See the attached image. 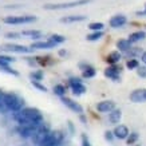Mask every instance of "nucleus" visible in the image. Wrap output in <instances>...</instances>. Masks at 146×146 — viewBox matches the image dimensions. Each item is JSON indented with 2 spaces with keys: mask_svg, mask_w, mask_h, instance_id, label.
<instances>
[{
  "mask_svg": "<svg viewBox=\"0 0 146 146\" xmlns=\"http://www.w3.org/2000/svg\"><path fill=\"white\" fill-rule=\"evenodd\" d=\"M13 118L20 125H40L43 122V114L35 107H26L16 111Z\"/></svg>",
  "mask_w": 146,
  "mask_h": 146,
  "instance_id": "f257e3e1",
  "label": "nucleus"
},
{
  "mask_svg": "<svg viewBox=\"0 0 146 146\" xmlns=\"http://www.w3.org/2000/svg\"><path fill=\"white\" fill-rule=\"evenodd\" d=\"M4 106L5 109L16 113V111H20L24 106V99L20 98L16 94H4Z\"/></svg>",
  "mask_w": 146,
  "mask_h": 146,
  "instance_id": "f03ea898",
  "label": "nucleus"
},
{
  "mask_svg": "<svg viewBox=\"0 0 146 146\" xmlns=\"http://www.w3.org/2000/svg\"><path fill=\"white\" fill-rule=\"evenodd\" d=\"M63 139V134L62 131L59 130H55V131H51L50 130L47 135L44 137V139L40 142L39 146H58Z\"/></svg>",
  "mask_w": 146,
  "mask_h": 146,
  "instance_id": "7ed1b4c3",
  "label": "nucleus"
},
{
  "mask_svg": "<svg viewBox=\"0 0 146 146\" xmlns=\"http://www.w3.org/2000/svg\"><path fill=\"white\" fill-rule=\"evenodd\" d=\"M5 24H28V23L36 22V16L32 15H24V16H7L3 19Z\"/></svg>",
  "mask_w": 146,
  "mask_h": 146,
  "instance_id": "20e7f679",
  "label": "nucleus"
},
{
  "mask_svg": "<svg viewBox=\"0 0 146 146\" xmlns=\"http://www.w3.org/2000/svg\"><path fill=\"white\" fill-rule=\"evenodd\" d=\"M91 0H75V1H70V3H60V4H44L43 8L44 9H66V8H72L76 5H83L90 3Z\"/></svg>",
  "mask_w": 146,
  "mask_h": 146,
  "instance_id": "39448f33",
  "label": "nucleus"
},
{
  "mask_svg": "<svg viewBox=\"0 0 146 146\" xmlns=\"http://www.w3.org/2000/svg\"><path fill=\"white\" fill-rule=\"evenodd\" d=\"M3 51H9V52H19V54H30L34 52L32 47H24V46L19 44H4L1 47Z\"/></svg>",
  "mask_w": 146,
  "mask_h": 146,
  "instance_id": "423d86ee",
  "label": "nucleus"
},
{
  "mask_svg": "<svg viewBox=\"0 0 146 146\" xmlns=\"http://www.w3.org/2000/svg\"><path fill=\"white\" fill-rule=\"evenodd\" d=\"M70 86L71 90H72V94L74 95H82V94L86 93V86L82 83V80L78 79V78H71L70 79Z\"/></svg>",
  "mask_w": 146,
  "mask_h": 146,
  "instance_id": "0eeeda50",
  "label": "nucleus"
},
{
  "mask_svg": "<svg viewBox=\"0 0 146 146\" xmlns=\"http://www.w3.org/2000/svg\"><path fill=\"white\" fill-rule=\"evenodd\" d=\"M121 71H122V67L117 66V64H111L110 67H107L105 70V75L107 78L113 79L114 82H118L119 80V75H121Z\"/></svg>",
  "mask_w": 146,
  "mask_h": 146,
  "instance_id": "6e6552de",
  "label": "nucleus"
},
{
  "mask_svg": "<svg viewBox=\"0 0 146 146\" xmlns=\"http://www.w3.org/2000/svg\"><path fill=\"white\" fill-rule=\"evenodd\" d=\"M62 102H63V105H64V106H67L70 110L75 111V113H78V114H82V113H83V107L80 106L79 103H76L75 101L70 99V98L62 97Z\"/></svg>",
  "mask_w": 146,
  "mask_h": 146,
  "instance_id": "1a4fd4ad",
  "label": "nucleus"
},
{
  "mask_svg": "<svg viewBox=\"0 0 146 146\" xmlns=\"http://www.w3.org/2000/svg\"><path fill=\"white\" fill-rule=\"evenodd\" d=\"M130 101L135 102V103H141V102H146V89H139L134 90L130 94Z\"/></svg>",
  "mask_w": 146,
  "mask_h": 146,
  "instance_id": "9d476101",
  "label": "nucleus"
},
{
  "mask_svg": "<svg viewBox=\"0 0 146 146\" xmlns=\"http://www.w3.org/2000/svg\"><path fill=\"white\" fill-rule=\"evenodd\" d=\"M114 109H115V103L113 101H103L97 105V110L101 111V113H110Z\"/></svg>",
  "mask_w": 146,
  "mask_h": 146,
  "instance_id": "9b49d317",
  "label": "nucleus"
},
{
  "mask_svg": "<svg viewBox=\"0 0 146 146\" xmlns=\"http://www.w3.org/2000/svg\"><path fill=\"white\" fill-rule=\"evenodd\" d=\"M126 22H127L126 16H123V15H115V16H113V18L110 19V27H113V28H119V27L125 26Z\"/></svg>",
  "mask_w": 146,
  "mask_h": 146,
  "instance_id": "f8f14e48",
  "label": "nucleus"
},
{
  "mask_svg": "<svg viewBox=\"0 0 146 146\" xmlns=\"http://www.w3.org/2000/svg\"><path fill=\"white\" fill-rule=\"evenodd\" d=\"M114 135L115 138H119V139H126V138L129 137V129L125 126V125H119V126H117V127L114 129Z\"/></svg>",
  "mask_w": 146,
  "mask_h": 146,
  "instance_id": "ddd939ff",
  "label": "nucleus"
},
{
  "mask_svg": "<svg viewBox=\"0 0 146 146\" xmlns=\"http://www.w3.org/2000/svg\"><path fill=\"white\" fill-rule=\"evenodd\" d=\"M79 67L82 68V76H83V78H93V76H95V74H97L95 68L91 67V66H89V64L80 63Z\"/></svg>",
  "mask_w": 146,
  "mask_h": 146,
  "instance_id": "4468645a",
  "label": "nucleus"
},
{
  "mask_svg": "<svg viewBox=\"0 0 146 146\" xmlns=\"http://www.w3.org/2000/svg\"><path fill=\"white\" fill-rule=\"evenodd\" d=\"M55 46H58L56 43H54L52 40H46V42H35V43H32L31 47L34 50L35 48H39V50H44V48H54Z\"/></svg>",
  "mask_w": 146,
  "mask_h": 146,
  "instance_id": "2eb2a0df",
  "label": "nucleus"
},
{
  "mask_svg": "<svg viewBox=\"0 0 146 146\" xmlns=\"http://www.w3.org/2000/svg\"><path fill=\"white\" fill-rule=\"evenodd\" d=\"M86 16L83 15H70V16H64L60 19L62 23H76V22H83Z\"/></svg>",
  "mask_w": 146,
  "mask_h": 146,
  "instance_id": "dca6fc26",
  "label": "nucleus"
},
{
  "mask_svg": "<svg viewBox=\"0 0 146 146\" xmlns=\"http://www.w3.org/2000/svg\"><path fill=\"white\" fill-rule=\"evenodd\" d=\"M105 60H106L109 64H115V63H118L121 60V52L119 51H113V52H110L107 55Z\"/></svg>",
  "mask_w": 146,
  "mask_h": 146,
  "instance_id": "f3484780",
  "label": "nucleus"
},
{
  "mask_svg": "<svg viewBox=\"0 0 146 146\" xmlns=\"http://www.w3.org/2000/svg\"><path fill=\"white\" fill-rule=\"evenodd\" d=\"M117 47H118L119 51H122V52H127L131 48V42L129 39H121L117 42Z\"/></svg>",
  "mask_w": 146,
  "mask_h": 146,
  "instance_id": "a211bd4d",
  "label": "nucleus"
},
{
  "mask_svg": "<svg viewBox=\"0 0 146 146\" xmlns=\"http://www.w3.org/2000/svg\"><path fill=\"white\" fill-rule=\"evenodd\" d=\"M121 118H122V113H121V110H111L110 114H109V121H110L113 125L115 123H119Z\"/></svg>",
  "mask_w": 146,
  "mask_h": 146,
  "instance_id": "6ab92c4d",
  "label": "nucleus"
},
{
  "mask_svg": "<svg viewBox=\"0 0 146 146\" xmlns=\"http://www.w3.org/2000/svg\"><path fill=\"white\" fill-rule=\"evenodd\" d=\"M145 38H146V32L145 31H137V32L130 34V36H129V40H130L131 43H135V42H139V40L145 39Z\"/></svg>",
  "mask_w": 146,
  "mask_h": 146,
  "instance_id": "aec40b11",
  "label": "nucleus"
},
{
  "mask_svg": "<svg viewBox=\"0 0 146 146\" xmlns=\"http://www.w3.org/2000/svg\"><path fill=\"white\" fill-rule=\"evenodd\" d=\"M23 36H31L32 39H39L42 38V32L40 31H35V30H27V31L22 32Z\"/></svg>",
  "mask_w": 146,
  "mask_h": 146,
  "instance_id": "412c9836",
  "label": "nucleus"
},
{
  "mask_svg": "<svg viewBox=\"0 0 146 146\" xmlns=\"http://www.w3.org/2000/svg\"><path fill=\"white\" fill-rule=\"evenodd\" d=\"M54 93L56 94V95H59V97H64L66 87L63 84H56V86H54Z\"/></svg>",
  "mask_w": 146,
  "mask_h": 146,
  "instance_id": "4be33fe9",
  "label": "nucleus"
},
{
  "mask_svg": "<svg viewBox=\"0 0 146 146\" xmlns=\"http://www.w3.org/2000/svg\"><path fill=\"white\" fill-rule=\"evenodd\" d=\"M103 36V32L102 31H94L93 34H90V35H87V40H90V42H95V40H99Z\"/></svg>",
  "mask_w": 146,
  "mask_h": 146,
  "instance_id": "5701e85b",
  "label": "nucleus"
},
{
  "mask_svg": "<svg viewBox=\"0 0 146 146\" xmlns=\"http://www.w3.org/2000/svg\"><path fill=\"white\" fill-rule=\"evenodd\" d=\"M32 80H36V82H40V80L43 79V71L42 70H38V71H34L31 72V75H30Z\"/></svg>",
  "mask_w": 146,
  "mask_h": 146,
  "instance_id": "b1692460",
  "label": "nucleus"
},
{
  "mask_svg": "<svg viewBox=\"0 0 146 146\" xmlns=\"http://www.w3.org/2000/svg\"><path fill=\"white\" fill-rule=\"evenodd\" d=\"M50 40H52L54 43H56V44H60V43H63V42H66V38L62 35H56V34H54V35H51L48 38Z\"/></svg>",
  "mask_w": 146,
  "mask_h": 146,
  "instance_id": "393cba45",
  "label": "nucleus"
},
{
  "mask_svg": "<svg viewBox=\"0 0 146 146\" xmlns=\"http://www.w3.org/2000/svg\"><path fill=\"white\" fill-rule=\"evenodd\" d=\"M0 71H4L7 74H11V75H19V72L16 70H12L9 64H3V66H0Z\"/></svg>",
  "mask_w": 146,
  "mask_h": 146,
  "instance_id": "a878e982",
  "label": "nucleus"
},
{
  "mask_svg": "<svg viewBox=\"0 0 146 146\" xmlns=\"http://www.w3.org/2000/svg\"><path fill=\"white\" fill-rule=\"evenodd\" d=\"M126 67L130 68V70H133V68H138V67H139V63H138L137 59H129L127 63H126Z\"/></svg>",
  "mask_w": 146,
  "mask_h": 146,
  "instance_id": "bb28decb",
  "label": "nucleus"
},
{
  "mask_svg": "<svg viewBox=\"0 0 146 146\" xmlns=\"http://www.w3.org/2000/svg\"><path fill=\"white\" fill-rule=\"evenodd\" d=\"M89 28L93 31H102L103 30V23H90Z\"/></svg>",
  "mask_w": 146,
  "mask_h": 146,
  "instance_id": "cd10ccee",
  "label": "nucleus"
},
{
  "mask_svg": "<svg viewBox=\"0 0 146 146\" xmlns=\"http://www.w3.org/2000/svg\"><path fill=\"white\" fill-rule=\"evenodd\" d=\"M137 139H138V133H131L129 134V137L126 138V142H127V145H133Z\"/></svg>",
  "mask_w": 146,
  "mask_h": 146,
  "instance_id": "c85d7f7f",
  "label": "nucleus"
},
{
  "mask_svg": "<svg viewBox=\"0 0 146 146\" xmlns=\"http://www.w3.org/2000/svg\"><path fill=\"white\" fill-rule=\"evenodd\" d=\"M32 86H34V87H36V89H39L40 91H47V87H46V86H43V84H40L39 82H36V80H32Z\"/></svg>",
  "mask_w": 146,
  "mask_h": 146,
  "instance_id": "c756f323",
  "label": "nucleus"
},
{
  "mask_svg": "<svg viewBox=\"0 0 146 146\" xmlns=\"http://www.w3.org/2000/svg\"><path fill=\"white\" fill-rule=\"evenodd\" d=\"M0 59H3V60H5V62H8V63H12V62H15L16 59L15 58H12V56H8V55H0Z\"/></svg>",
  "mask_w": 146,
  "mask_h": 146,
  "instance_id": "7c9ffc66",
  "label": "nucleus"
},
{
  "mask_svg": "<svg viewBox=\"0 0 146 146\" xmlns=\"http://www.w3.org/2000/svg\"><path fill=\"white\" fill-rule=\"evenodd\" d=\"M82 146H91V143H90L89 138H87V135H86V134H83V135H82Z\"/></svg>",
  "mask_w": 146,
  "mask_h": 146,
  "instance_id": "2f4dec72",
  "label": "nucleus"
},
{
  "mask_svg": "<svg viewBox=\"0 0 146 146\" xmlns=\"http://www.w3.org/2000/svg\"><path fill=\"white\" fill-rule=\"evenodd\" d=\"M137 72H138V75H139V76L146 78V68H145V67H138Z\"/></svg>",
  "mask_w": 146,
  "mask_h": 146,
  "instance_id": "473e14b6",
  "label": "nucleus"
},
{
  "mask_svg": "<svg viewBox=\"0 0 146 146\" xmlns=\"http://www.w3.org/2000/svg\"><path fill=\"white\" fill-rule=\"evenodd\" d=\"M22 35V34H18V32H8V34H5V38H12V39H16L19 36Z\"/></svg>",
  "mask_w": 146,
  "mask_h": 146,
  "instance_id": "72a5a7b5",
  "label": "nucleus"
},
{
  "mask_svg": "<svg viewBox=\"0 0 146 146\" xmlns=\"http://www.w3.org/2000/svg\"><path fill=\"white\" fill-rule=\"evenodd\" d=\"M114 133H111V131H106L105 133V138H106L107 141H113V138H114Z\"/></svg>",
  "mask_w": 146,
  "mask_h": 146,
  "instance_id": "f704fd0d",
  "label": "nucleus"
},
{
  "mask_svg": "<svg viewBox=\"0 0 146 146\" xmlns=\"http://www.w3.org/2000/svg\"><path fill=\"white\" fill-rule=\"evenodd\" d=\"M68 129H70L71 133H75V129H74V125H72V122H68Z\"/></svg>",
  "mask_w": 146,
  "mask_h": 146,
  "instance_id": "c9c22d12",
  "label": "nucleus"
},
{
  "mask_svg": "<svg viewBox=\"0 0 146 146\" xmlns=\"http://www.w3.org/2000/svg\"><path fill=\"white\" fill-rule=\"evenodd\" d=\"M80 121L83 122V123H87V119H86V117L83 114H80Z\"/></svg>",
  "mask_w": 146,
  "mask_h": 146,
  "instance_id": "e433bc0d",
  "label": "nucleus"
},
{
  "mask_svg": "<svg viewBox=\"0 0 146 146\" xmlns=\"http://www.w3.org/2000/svg\"><path fill=\"white\" fill-rule=\"evenodd\" d=\"M141 59H142V62L146 64V52H142V56H141Z\"/></svg>",
  "mask_w": 146,
  "mask_h": 146,
  "instance_id": "4c0bfd02",
  "label": "nucleus"
},
{
  "mask_svg": "<svg viewBox=\"0 0 146 146\" xmlns=\"http://www.w3.org/2000/svg\"><path fill=\"white\" fill-rule=\"evenodd\" d=\"M137 15H139V16H143V15H146V5H145V11H142V12H137Z\"/></svg>",
  "mask_w": 146,
  "mask_h": 146,
  "instance_id": "58836bf2",
  "label": "nucleus"
},
{
  "mask_svg": "<svg viewBox=\"0 0 146 146\" xmlns=\"http://www.w3.org/2000/svg\"><path fill=\"white\" fill-rule=\"evenodd\" d=\"M66 51H64V50H60V51H59V55H60V56H64V55H66Z\"/></svg>",
  "mask_w": 146,
  "mask_h": 146,
  "instance_id": "ea45409f",
  "label": "nucleus"
},
{
  "mask_svg": "<svg viewBox=\"0 0 146 146\" xmlns=\"http://www.w3.org/2000/svg\"><path fill=\"white\" fill-rule=\"evenodd\" d=\"M135 146H141V145H135Z\"/></svg>",
  "mask_w": 146,
  "mask_h": 146,
  "instance_id": "a19ab883",
  "label": "nucleus"
},
{
  "mask_svg": "<svg viewBox=\"0 0 146 146\" xmlns=\"http://www.w3.org/2000/svg\"><path fill=\"white\" fill-rule=\"evenodd\" d=\"M0 94H1V93H0Z\"/></svg>",
  "mask_w": 146,
  "mask_h": 146,
  "instance_id": "79ce46f5",
  "label": "nucleus"
}]
</instances>
